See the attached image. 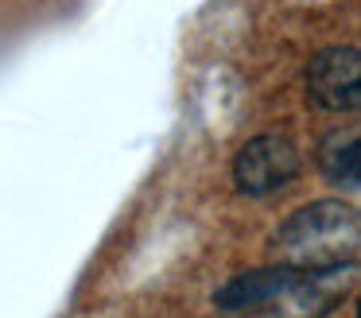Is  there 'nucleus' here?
<instances>
[{
	"mask_svg": "<svg viewBox=\"0 0 361 318\" xmlns=\"http://www.w3.org/2000/svg\"><path fill=\"white\" fill-rule=\"evenodd\" d=\"M299 171H303V152L283 132L252 136L233 155V186L245 198H264V194L283 190L288 183L299 178Z\"/></svg>",
	"mask_w": 361,
	"mask_h": 318,
	"instance_id": "obj_2",
	"label": "nucleus"
},
{
	"mask_svg": "<svg viewBox=\"0 0 361 318\" xmlns=\"http://www.w3.org/2000/svg\"><path fill=\"white\" fill-rule=\"evenodd\" d=\"M307 97L322 113H353L361 105L357 47H326L307 62Z\"/></svg>",
	"mask_w": 361,
	"mask_h": 318,
	"instance_id": "obj_4",
	"label": "nucleus"
},
{
	"mask_svg": "<svg viewBox=\"0 0 361 318\" xmlns=\"http://www.w3.org/2000/svg\"><path fill=\"white\" fill-rule=\"evenodd\" d=\"M311 271H299L291 264H260L249 268L241 276L226 279L214 291V307L221 314H249V310H268V307H283L291 295L303 287V279Z\"/></svg>",
	"mask_w": 361,
	"mask_h": 318,
	"instance_id": "obj_3",
	"label": "nucleus"
},
{
	"mask_svg": "<svg viewBox=\"0 0 361 318\" xmlns=\"http://www.w3.org/2000/svg\"><path fill=\"white\" fill-rule=\"evenodd\" d=\"M357 245H361V217L342 198H322L311 202V206H299L272 233V248L280 252V264H291L299 271L357 268Z\"/></svg>",
	"mask_w": 361,
	"mask_h": 318,
	"instance_id": "obj_1",
	"label": "nucleus"
},
{
	"mask_svg": "<svg viewBox=\"0 0 361 318\" xmlns=\"http://www.w3.org/2000/svg\"><path fill=\"white\" fill-rule=\"evenodd\" d=\"M357 128H338L319 144V171L338 190H357L361 186V155H357Z\"/></svg>",
	"mask_w": 361,
	"mask_h": 318,
	"instance_id": "obj_5",
	"label": "nucleus"
}]
</instances>
